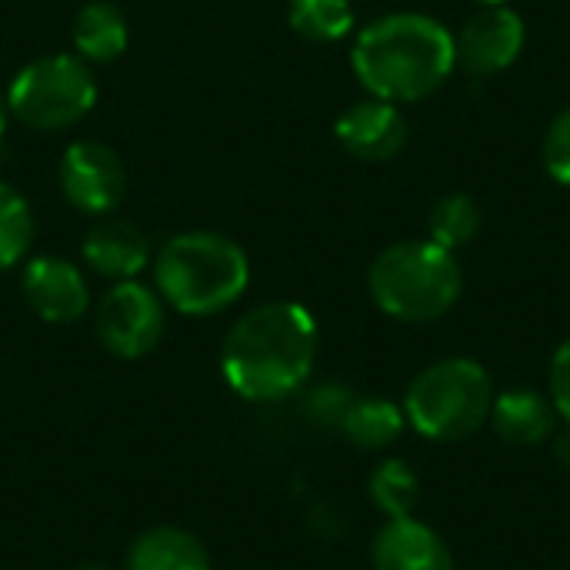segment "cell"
Instances as JSON below:
<instances>
[{
    "label": "cell",
    "mask_w": 570,
    "mask_h": 570,
    "mask_svg": "<svg viewBox=\"0 0 570 570\" xmlns=\"http://www.w3.org/2000/svg\"><path fill=\"white\" fill-rule=\"evenodd\" d=\"M544 167L548 174L570 187V104L554 114V120L548 124V134H544Z\"/></svg>",
    "instance_id": "603a6c76"
},
{
    "label": "cell",
    "mask_w": 570,
    "mask_h": 570,
    "mask_svg": "<svg viewBox=\"0 0 570 570\" xmlns=\"http://www.w3.org/2000/svg\"><path fill=\"white\" fill-rule=\"evenodd\" d=\"M337 144L367 164H381V160H394L404 144H407V117L401 114L397 104L381 100V97H367L354 107H347L337 124H334Z\"/></svg>",
    "instance_id": "8fae6325"
},
{
    "label": "cell",
    "mask_w": 570,
    "mask_h": 570,
    "mask_svg": "<svg viewBox=\"0 0 570 570\" xmlns=\"http://www.w3.org/2000/svg\"><path fill=\"white\" fill-rule=\"evenodd\" d=\"M287 20L304 40L334 43L354 30V7L351 0H291Z\"/></svg>",
    "instance_id": "ac0fdd59"
},
{
    "label": "cell",
    "mask_w": 570,
    "mask_h": 570,
    "mask_svg": "<svg viewBox=\"0 0 570 570\" xmlns=\"http://www.w3.org/2000/svg\"><path fill=\"white\" fill-rule=\"evenodd\" d=\"M73 53L87 63H110L127 50V17L117 3L90 0L73 17Z\"/></svg>",
    "instance_id": "2e32d148"
},
{
    "label": "cell",
    "mask_w": 570,
    "mask_h": 570,
    "mask_svg": "<svg viewBox=\"0 0 570 570\" xmlns=\"http://www.w3.org/2000/svg\"><path fill=\"white\" fill-rule=\"evenodd\" d=\"M27 307L47 324H73L90 307L80 267L67 257H33L20 274Z\"/></svg>",
    "instance_id": "30bf717a"
},
{
    "label": "cell",
    "mask_w": 570,
    "mask_h": 570,
    "mask_svg": "<svg viewBox=\"0 0 570 570\" xmlns=\"http://www.w3.org/2000/svg\"><path fill=\"white\" fill-rule=\"evenodd\" d=\"M317 361V324L294 301L247 311L220 344V371L244 401L271 404L297 394Z\"/></svg>",
    "instance_id": "6da1fadb"
},
{
    "label": "cell",
    "mask_w": 570,
    "mask_h": 570,
    "mask_svg": "<svg viewBox=\"0 0 570 570\" xmlns=\"http://www.w3.org/2000/svg\"><path fill=\"white\" fill-rule=\"evenodd\" d=\"M7 120H10V110H7V94H0V144H3V134H7Z\"/></svg>",
    "instance_id": "484cf974"
},
{
    "label": "cell",
    "mask_w": 570,
    "mask_h": 570,
    "mask_svg": "<svg viewBox=\"0 0 570 570\" xmlns=\"http://www.w3.org/2000/svg\"><path fill=\"white\" fill-rule=\"evenodd\" d=\"M70 570H110L107 564H97V561H83V564H73Z\"/></svg>",
    "instance_id": "4316f807"
},
{
    "label": "cell",
    "mask_w": 570,
    "mask_h": 570,
    "mask_svg": "<svg viewBox=\"0 0 570 570\" xmlns=\"http://www.w3.org/2000/svg\"><path fill=\"white\" fill-rule=\"evenodd\" d=\"M474 3H481V7H504L508 0H474Z\"/></svg>",
    "instance_id": "83f0119b"
},
{
    "label": "cell",
    "mask_w": 570,
    "mask_h": 570,
    "mask_svg": "<svg viewBox=\"0 0 570 570\" xmlns=\"http://www.w3.org/2000/svg\"><path fill=\"white\" fill-rule=\"evenodd\" d=\"M407 424L404 407H397L394 401L384 397H357L341 424V431L347 434V441L361 451H381L391 448L401 431Z\"/></svg>",
    "instance_id": "e0dca14e"
},
{
    "label": "cell",
    "mask_w": 570,
    "mask_h": 570,
    "mask_svg": "<svg viewBox=\"0 0 570 570\" xmlns=\"http://www.w3.org/2000/svg\"><path fill=\"white\" fill-rule=\"evenodd\" d=\"M80 257L97 277L117 284V281H137V274L154 261V250H150V237L137 224L124 217H100L87 230Z\"/></svg>",
    "instance_id": "4fadbf2b"
},
{
    "label": "cell",
    "mask_w": 570,
    "mask_h": 570,
    "mask_svg": "<svg viewBox=\"0 0 570 570\" xmlns=\"http://www.w3.org/2000/svg\"><path fill=\"white\" fill-rule=\"evenodd\" d=\"M524 40H528V30L518 10H511L508 3L481 7L454 33L458 67H464L474 77H494L521 57Z\"/></svg>",
    "instance_id": "9c48e42d"
},
{
    "label": "cell",
    "mask_w": 570,
    "mask_h": 570,
    "mask_svg": "<svg viewBox=\"0 0 570 570\" xmlns=\"http://www.w3.org/2000/svg\"><path fill=\"white\" fill-rule=\"evenodd\" d=\"M57 180L63 200L87 217H110L127 194V170L100 140H73L60 157Z\"/></svg>",
    "instance_id": "ba28073f"
},
{
    "label": "cell",
    "mask_w": 570,
    "mask_h": 570,
    "mask_svg": "<svg viewBox=\"0 0 570 570\" xmlns=\"http://www.w3.org/2000/svg\"><path fill=\"white\" fill-rule=\"evenodd\" d=\"M488 421L494 434L514 448H538L558 434V411L551 397L531 387H514L498 394Z\"/></svg>",
    "instance_id": "5bb4252c"
},
{
    "label": "cell",
    "mask_w": 570,
    "mask_h": 570,
    "mask_svg": "<svg viewBox=\"0 0 570 570\" xmlns=\"http://www.w3.org/2000/svg\"><path fill=\"white\" fill-rule=\"evenodd\" d=\"M351 67L371 97L414 104L441 90L458 70L454 33L431 13H387L357 33Z\"/></svg>",
    "instance_id": "7a4b0ae2"
},
{
    "label": "cell",
    "mask_w": 570,
    "mask_h": 570,
    "mask_svg": "<svg viewBox=\"0 0 570 570\" xmlns=\"http://www.w3.org/2000/svg\"><path fill=\"white\" fill-rule=\"evenodd\" d=\"M354 391L347 384H337V381H327V384H317L307 391L304 397V414L311 424L317 428H341L351 404H354Z\"/></svg>",
    "instance_id": "7402d4cb"
},
{
    "label": "cell",
    "mask_w": 570,
    "mask_h": 570,
    "mask_svg": "<svg viewBox=\"0 0 570 570\" xmlns=\"http://www.w3.org/2000/svg\"><path fill=\"white\" fill-rule=\"evenodd\" d=\"M164 297L140 284V281H117L100 301L94 314V327L100 344L120 357V361H137L147 357L167 327V311Z\"/></svg>",
    "instance_id": "52a82bcc"
},
{
    "label": "cell",
    "mask_w": 570,
    "mask_h": 570,
    "mask_svg": "<svg viewBox=\"0 0 570 570\" xmlns=\"http://www.w3.org/2000/svg\"><path fill=\"white\" fill-rule=\"evenodd\" d=\"M367 491H371V501L374 508L384 514V518H411L414 508H417V491H421V481L417 474L411 471L407 461H384L374 468L371 481H367Z\"/></svg>",
    "instance_id": "d6986e66"
},
{
    "label": "cell",
    "mask_w": 570,
    "mask_h": 570,
    "mask_svg": "<svg viewBox=\"0 0 570 570\" xmlns=\"http://www.w3.org/2000/svg\"><path fill=\"white\" fill-rule=\"evenodd\" d=\"M157 294L187 317H210L240 301L250 284V261L237 240L214 230L170 237L154 257Z\"/></svg>",
    "instance_id": "3957f363"
},
{
    "label": "cell",
    "mask_w": 570,
    "mask_h": 570,
    "mask_svg": "<svg viewBox=\"0 0 570 570\" xmlns=\"http://www.w3.org/2000/svg\"><path fill=\"white\" fill-rule=\"evenodd\" d=\"M33 244V214L23 194L0 180V271L17 267Z\"/></svg>",
    "instance_id": "44dd1931"
},
{
    "label": "cell",
    "mask_w": 570,
    "mask_h": 570,
    "mask_svg": "<svg viewBox=\"0 0 570 570\" xmlns=\"http://www.w3.org/2000/svg\"><path fill=\"white\" fill-rule=\"evenodd\" d=\"M367 287L374 304L407 324H428L444 317L464 287L461 264L451 250L428 240H401L381 250L371 264Z\"/></svg>",
    "instance_id": "277c9868"
},
{
    "label": "cell",
    "mask_w": 570,
    "mask_h": 570,
    "mask_svg": "<svg viewBox=\"0 0 570 570\" xmlns=\"http://www.w3.org/2000/svg\"><path fill=\"white\" fill-rule=\"evenodd\" d=\"M554 461L570 471V424L561 431V434H554Z\"/></svg>",
    "instance_id": "d4e9b609"
},
{
    "label": "cell",
    "mask_w": 570,
    "mask_h": 570,
    "mask_svg": "<svg viewBox=\"0 0 570 570\" xmlns=\"http://www.w3.org/2000/svg\"><path fill=\"white\" fill-rule=\"evenodd\" d=\"M97 104V80L77 53H47L17 70L7 87V110L30 130H67Z\"/></svg>",
    "instance_id": "8992f818"
},
{
    "label": "cell",
    "mask_w": 570,
    "mask_h": 570,
    "mask_svg": "<svg viewBox=\"0 0 570 570\" xmlns=\"http://www.w3.org/2000/svg\"><path fill=\"white\" fill-rule=\"evenodd\" d=\"M127 570H210V554L197 534L157 524L130 544Z\"/></svg>",
    "instance_id": "9a60e30c"
},
{
    "label": "cell",
    "mask_w": 570,
    "mask_h": 570,
    "mask_svg": "<svg viewBox=\"0 0 570 570\" xmlns=\"http://www.w3.org/2000/svg\"><path fill=\"white\" fill-rule=\"evenodd\" d=\"M428 230L431 240L441 244L444 250H461L468 247L478 230H481V210L468 194H448L434 204L431 217H428Z\"/></svg>",
    "instance_id": "ffe728a7"
},
{
    "label": "cell",
    "mask_w": 570,
    "mask_h": 570,
    "mask_svg": "<svg viewBox=\"0 0 570 570\" xmlns=\"http://www.w3.org/2000/svg\"><path fill=\"white\" fill-rule=\"evenodd\" d=\"M494 407L491 374L471 357H448L424 367L407 394L404 414L431 441H464L481 431Z\"/></svg>",
    "instance_id": "5b68a950"
},
{
    "label": "cell",
    "mask_w": 570,
    "mask_h": 570,
    "mask_svg": "<svg viewBox=\"0 0 570 570\" xmlns=\"http://www.w3.org/2000/svg\"><path fill=\"white\" fill-rule=\"evenodd\" d=\"M371 564L374 570H458L444 538L414 514L387 518L371 544Z\"/></svg>",
    "instance_id": "7c38bea8"
},
{
    "label": "cell",
    "mask_w": 570,
    "mask_h": 570,
    "mask_svg": "<svg viewBox=\"0 0 570 570\" xmlns=\"http://www.w3.org/2000/svg\"><path fill=\"white\" fill-rule=\"evenodd\" d=\"M548 397L558 411V417L570 424V337L554 351L551 374H548Z\"/></svg>",
    "instance_id": "cb8c5ba5"
}]
</instances>
